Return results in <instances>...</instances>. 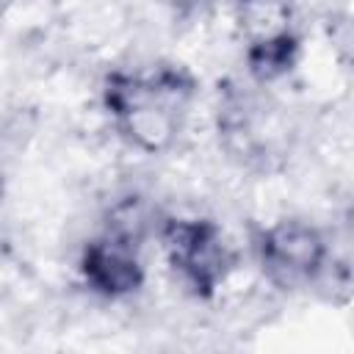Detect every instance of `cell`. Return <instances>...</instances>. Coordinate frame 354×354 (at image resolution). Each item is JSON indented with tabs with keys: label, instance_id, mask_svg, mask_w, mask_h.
Wrapping results in <instances>:
<instances>
[{
	"label": "cell",
	"instance_id": "obj_1",
	"mask_svg": "<svg viewBox=\"0 0 354 354\" xmlns=\"http://www.w3.org/2000/svg\"><path fill=\"white\" fill-rule=\"evenodd\" d=\"M188 94V83L177 72H160L149 80L119 77L108 88L111 108L127 119V127L147 147H158L171 130V113Z\"/></svg>",
	"mask_w": 354,
	"mask_h": 354
},
{
	"label": "cell",
	"instance_id": "obj_2",
	"mask_svg": "<svg viewBox=\"0 0 354 354\" xmlns=\"http://www.w3.org/2000/svg\"><path fill=\"white\" fill-rule=\"evenodd\" d=\"M166 249L183 279L202 293L213 290L227 271V249L213 224L171 221L166 230Z\"/></svg>",
	"mask_w": 354,
	"mask_h": 354
},
{
	"label": "cell",
	"instance_id": "obj_3",
	"mask_svg": "<svg viewBox=\"0 0 354 354\" xmlns=\"http://www.w3.org/2000/svg\"><path fill=\"white\" fill-rule=\"evenodd\" d=\"M263 263L268 274L282 285L310 279L321 263L324 246L318 235L301 224H282L263 238Z\"/></svg>",
	"mask_w": 354,
	"mask_h": 354
},
{
	"label": "cell",
	"instance_id": "obj_4",
	"mask_svg": "<svg viewBox=\"0 0 354 354\" xmlns=\"http://www.w3.org/2000/svg\"><path fill=\"white\" fill-rule=\"evenodd\" d=\"M86 279L105 293H124L141 282V268L122 241H97L88 246L83 260Z\"/></svg>",
	"mask_w": 354,
	"mask_h": 354
},
{
	"label": "cell",
	"instance_id": "obj_5",
	"mask_svg": "<svg viewBox=\"0 0 354 354\" xmlns=\"http://www.w3.org/2000/svg\"><path fill=\"white\" fill-rule=\"evenodd\" d=\"M290 50H293V41L288 39V33H279V36H268L266 41H260L254 50H252V69L257 75H277L282 72L288 64H290Z\"/></svg>",
	"mask_w": 354,
	"mask_h": 354
}]
</instances>
